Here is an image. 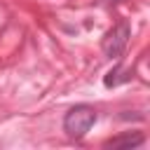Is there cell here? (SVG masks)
Wrapping results in <instances>:
<instances>
[{"label":"cell","mask_w":150,"mask_h":150,"mask_svg":"<svg viewBox=\"0 0 150 150\" xmlns=\"http://www.w3.org/2000/svg\"><path fill=\"white\" fill-rule=\"evenodd\" d=\"M96 110L89 105V103H77L73 105L66 115H63V131L68 138L73 141H80L89 134V129L96 124Z\"/></svg>","instance_id":"obj_1"},{"label":"cell","mask_w":150,"mask_h":150,"mask_svg":"<svg viewBox=\"0 0 150 150\" xmlns=\"http://www.w3.org/2000/svg\"><path fill=\"white\" fill-rule=\"evenodd\" d=\"M145 143V134L141 131H124V134H117L112 138H108L103 143V148H112V150H134V148H141Z\"/></svg>","instance_id":"obj_3"},{"label":"cell","mask_w":150,"mask_h":150,"mask_svg":"<svg viewBox=\"0 0 150 150\" xmlns=\"http://www.w3.org/2000/svg\"><path fill=\"white\" fill-rule=\"evenodd\" d=\"M129 80H131V73H124L122 66H115V68L103 77V84H105V87H117V84L129 82Z\"/></svg>","instance_id":"obj_4"},{"label":"cell","mask_w":150,"mask_h":150,"mask_svg":"<svg viewBox=\"0 0 150 150\" xmlns=\"http://www.w3.org/2000/svg\"><path fill=\"white\" fill-rule=\"evenodd\" d=\"M129 38H131V23L127 19H120L101 40V49L108 59H120L129 45Z\"/></svg>","instance_id":"obj_2"}]
</instances>
